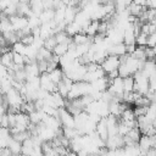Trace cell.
<instances>
[{
  "mask_svg": "<svg viewBox=\"0 0 156 156\" xmlns=\"http://www.w3.org/2000/svg\"><path fill=\"white\" fill-rule=\"evenodd\" d=\"M90 93H91V84L90 83H88L85 80L73 82L66 99L73 100V99H78V98H80L83 95H87V94H90Z\"/></svg>",
  "mask_w": 156,
  "mask_h": 156,
  "instance_id": "6da1fadb",
  "label": "cell"
},
{
  "mask_svg": "<svg viewBox=\"0 0 156 156\" xmlns=\"http://www.w3.org/2000/svg\"><path fill=\"white\" fill-rule=\"evenodd\" d=\"M133 78H134V91H136L141 95H146L147 91L150 90L149 78L141 71H136L133 74Z\"/></svg>",
  "mask_w": 156,
  "mask_h": 156,
  "instance_id": "7a4b0ae2",
  "label": "cell"
},
{
  "mask_svg": "<svg viewBox=\"0 0 156 156\" xmlns=\"http://www.w3.org/2000/svg\"><path fill=\"white\" fill-rule=\"evenodd\" d=\"M5 98H6L7 105L11 106V107H15V108L18 110V111H20L22 104L24 102V99H23L22 94H21L16 88H13V87L5 94Z\"/></svg>",
  "mask_w": 156,
  "mask_h": 156,
  "instance_id": "3957f363",
  "label": "cell"
},
{
  "mask_svg": "<svg viewBox=\"0 0 156 156\" xmlns=\"http://www.w3.org/2000/svg\"><path fill=\"white\" fill-rule=\"evenodd\" d=\"M100 66L105 71L106 74L112 71H116V69H118V66H119V57L115 56V55H107L105 57V60L100 63Z\"/></svg>",
  "mask_w": 156,
  "mask_h": 156,
  "instance_id": "277c9868",
  "label": "cell"
},
{
  "mask_svg": "<svg viewBox=\"0 0 156 156\" xmlns=\"http://www.w3.org/2000/svg\"><path fill=\"white\" fill-rule=\"evenodd\" d=\"M39 78H40V88H41V89L46 90V91H48V93H50V94H52V93L57 91V85H56V84L50 79V77H49V73H48V72L40 73Z\"/></svg>",
  "mask_w": 156,
  "mask_h": 156,
  "instance_id": "5b68a950",
  "label": "cell"
},
{
  "mask_svg": "<svg viewBox=\"0 0 156 156\" xmlns=\"http://www.w3.org/2000/svg\"><path fill=\"white\" fill-rule=\"evenodd\" d=\"M9 18H10L11 26H12V28H13L15 32H20V30L24 29L26 27H28V17L15 15V16H11Z\"/></svg>",
  "mask_w": 156,
  "mask_h": 156,
  "instance_id": "8992f818",
  "label": "cell"
},
{
  "mask_svg": "<svg viewBox=\"0 0 156 156\" xmlns=\"http://www.w3.org/2000/svg\"><path fill=\"white\" fill-rule=\"evenodd\" d=\"M141 72L149 79L152 77H156V60H145L144 66L141 68Z\"/></svg>",
  "mask_w": 156,
  "mask_h": 156,
  "instance_id": "52a82bcc",
  "label": "cell"
},
{
  "mask_svg": "<svg viewBox=\"0 0 156 156\" xmlns=\"http://www.w3.org/2000/svg\"><path fill=\"white\" fill-rule=\"evenodd\" d=\"M107 55H115V56H123L127 54L126 50V44L124 43H117V44H111L107 48Z\"/></svg>",
  "mask_w": 156,
  "mask_h": 156,
  "instance_id": "ba28073f",
  "label": "cell"
},
{
  "mask_svg": "<svg viewBox=\"0 0 156 156\" xmlns=\"http://www.w3.org/2000/svg\"><path fill=\"white\" fill-rule=\"evenodd\" d=\"M95 132L98 133V135H99L102 140H106V139H107L108 132H107V123H106V118H105V117H101L100 121L96 123Z\"/></svg>",
  "mask_w": 156,
  "mask_h": 156,
  "instance_id": "9c48e42d",
  "label": "cell"
},
{
  "mask_svg": "<svg viewBox=\"0 0 156 156\" xmlns=\"http://www.w3.org/2000/svg\"><path fill=\"white\" fill-rule=\"evenodd\" d=\"M12 58H13V52H12V50H10V51L0 55V63L2 66H5L7 69H12V67H13V60Z\"/></svg>",
  "mask_w": 156,
  "mask_h": 156,
  "instance_id": "30bf717a",
  "label": "cell"
},
{
  "mask_svg": "<svg viewBox=\"0 0 156 156\" xmlns=\"http://www.w3.org/2000/svg\"><path fill=\"white\" fill-rule=\"evenodd\" d=\"M11 132L10 128H4L0 127V149L2 147H7V144L11 140Z\"/></svg>",
  "mask_w": 156,
  "mask_h": 156,
  "instance_id": "8fae6325",
  "label": "cell"
},
{
  "mask_svg": "<svg viewBox=\"0 0 156 156\" xmlns=\"http://www.w3.org/2000/svg\"><path fill=\"white\" fill-rule=\"evenodd\" d=\"M78 11H79V9L77 6H72V5L66 6V10H65V23L66 24L72 23L74 21V17H76Z\"/></svg>",
  "mask_w": 156,
  "mask_h": 156,
  "instance_id": "7c38bea8",
  "label": "cell"
},
{
  "mask_svg": "<svg viewBox=\"0 0 156 156\" xmlns=\"http://www.w3.org/2000/svg\"><path fill=\"white\" fill-rule=\"evenodd\" d=\"M7 149L10 150L12 156H17V155L22 154V143L16 140V139H13V138H11L10 143L7 144Z\"/></svg>",
  "mask_w": 156,
  "mask_h": 156,
  "instance_id": "4fadbf2b",
  "label": "cell"
},
{
  "mask_svg": "<svg viewBox=\"0 0 156 156\" xmlns=\"http://www.w3.org/2000/svg\"><path fill=\"white\" fill-rule=\"evenodd\" d=\"M72 41L76 45H79V44H84V43H88V41H93V37H89L85 33L79 32V33H77L72 37Z\"/></svg>",
  "mask_w": 156,
  "mask_h": 156,
  "instance_id": "5bb4252c",
  "label": "cell"
},
{
  "mask_svg": "<svg viewBox=\"0 0 156 156\" xmlns=\"http://www.w3.org/2000/svg\"><path fill=\"white\" fill-rule=\"evenodd\" d=\"M49 77H50V79L57 85V84L62 80V78L65 77V73H63V71H62L61 67H57V68H55L54 71L49 72Z\"/></svg>",
  "mask_w": 156,
  "mask_h": 156,
  "instance_id": "9a60e30c",
  "label": "cell"
},
{
  "mask_svg": "<svg viewBox=\"0 0 156 156\" xmlns=\"http://www.w3.org/2000/svg\"><path fill=\"white\" fill-rule=\"evenodd\" d=\"M54 15H55L54 10H43L41 13L38 16L39 21H40V24L41 23H48V22L52 21L54 20Z\"/></svg>",
  "mask_w": 156,
  "mask_h": 156,
  "instance_id": "2e32d148",
  "label": "cell"
},
{
  "mask_svg": "<svg viewBox=\"0 0 156 156\" xmlns=\"http://www.w3.org/2000/svg\"><path fill=\"white\" fill-rule=\"evenodd\" d=\"M144 9H146V7H143V6H140V5H136V4H134L133 1H132V2L129 4V6L127 7L129 15H132V16H134V17H139V16L141 15V12L144 11Z\"/></svg>",
  "mask_w": 156,
  "mask_h": 156,
  "instance_id": "e0dca14e",
  "label": "cell"
},
{
  "mask_svg": "<svg viewBox=\"0 0 156 156\" xmlns=\"http://www.w3.org/2000/svg\"><path fill=\"white\" fill-rule=\"evenodd\" d=\"M69 43H71V41H69ZM69 43H60V44H56V46H55L54 50H52V54L57 55L58 57L63 56V55L68 51V45H69Z\"/></svg>",
  "mask_w": 156,
  "mask_h": 156,
  "instance_id": "ac0fdd59",
  "label": "cell"
},
{
  "mask_svg": "<svg viewBox=\"0 0 156 156\" xmlns=\"http://www.w3.org/2000/svg\"><path fill=\"white\" fill-rule=\"evenodd\" d=\"M99 22L100 21H96V20H91L90 23L88 24L87 29H85V34L89 35V37H94L96 33H98V28H99Z\"/></svg>",
  "mask_w": 156,
  "mask_h": 156,
  "instance_id": "d6986e66",
  "label": "cell"
},
{
  "mask_svg": "<svg viewBox=\"0 0 156 156\" xmlns=\"http://www.w3.org/2000/svg\"><path fill=\"white\" fill-rule=\"evenodd\" d=\"M82 30V28L76 23V22H72V23H68V24H66V28H65V32L72 38L74 34H77V33H79Z\"/></svg>",
  "mask_w": 156,
  "mask_h": 156,
  "instance_id": "ffe728a7",
  "label": "cell"
},
{
  "mask_svg": "<svg viewBox=\"0 0 156 156\" xmlns=\"http://www.w3.org/2000/svg\"><path fill=\"white\" fill-rule=\"evenodd\" d=\"M123 89L127 93L134 91V78H133V76H128V77L123 78Z\"/></svg>",
  "mask_w": 156,
  "mask_h": 156,
  "instance_id": "44dd1931",
  "label": "cell"
},
{
  "mask_svg": "<svg viewBox=\"0 0 156 156\" xmlns=\"http://www.w3.org/2000/svg\"><path fill=\"white\" fill-rule=\"evenodd\" d=\"M26 48H27V45H24V44H23L22 41H20V40L11 45V50H12L13 52H18V54H21V55H23V56H24V52H26Z\"/></svg>",
  "mask_w": 156,
  "mask_h": 156,
  "instance_id": "7402d4cb",
  "label": "cell"
},
{
  "mask_svg": "<svg viewBox=\"0 0 156 156\" xmlns=\"http://www.w3.org/2000/svg\"><path fill=\"white\" fill-rule=\"evenodd\" d=\"M56 44H57V43H56V39H55V35H51V37L44 39V45H43V46H44L45 49L52 51L54 48L56 46Z\"/></svg>",
  "mask_w": 156,
  "mask_h": 156,
  "instance_id": "603a6c76",
  "label": "cell"
},
{
  "mask_svg": "<svg viewBox=\"0 0 156 156\" xmlns=\"http://www.w3.org/2000/svg\"><path fill=\"white\" fill-rule=\"evenodd\" d=\"M146 40H147V34L140 32L135 38V44L136 45H141V46H146Z\"/></svg>",
  "mask_w": 156,
  "mask_h": 156,
  "instance_id": "cb8c5ba5",
  "label": "cell"
},
{
  "mask_svg": "<svg viewBox=\"0 0 156 156\" xmlns=\"http://www.w3.org/2000/svg\"><path fill=\"white\" fill-rule=\"evenodd\" d=\"M146 46H149V48H155L156 46V32H154V33L147 35Z\"/></svg>",
  "mask_w": 156,
  "mask_h": 156,
  "instance_id": "d4e9b609",
  "label": "cell"
},
{
  "mask_svg": "<svg viewBox=\"0 0 156 156\" xmlns=\"http://www.w3.org/2000/svg\"><path fill=\"white\" fill-rule=\"evenodd\" d=\"M20 41H22L24 45H32V44H33V41H34V37H33V34L23 35V37L20 39Z\"/></svg>",
  "mask_w": 156,
  "mask_h": 156,
  "instance_id": "484cf974",
  "label": "cell"
},
{
  "mask_svg": "<svg viewBox=\"0 0 156 156\" xmlns=\"http://www.w3.org/2000/svg\"><path fill=\"white\" fill-rule=\"evenodd\" d=\"M0 123H1V127H4V128H10V121H9V115H7V112L0 117Z\"/></svg>",
  "mask_w": 156,
  "mask_h": 156,
  "instance_id": "4316f807",
  "label": "cell"
},
{
  "mask_svg": "<svg viewBox=\"0 0 156 156\" xmlns=\"http://www.w3.org/2000/svg\"><path fill=\"white\" fill-rule=\"evenodd\" d=\"M145 7L151 9V10H156V0H146Z\"/></svg>",
  "mask_w": 156,
  "mask_h": 156,
  "instance_id": "83f0119b",
  "label": "cell"
},
{
  "mask_svg": "<svg viewBox=\"0 0 156 156\" xmlns=\"http://www.w3.org/2000/svg\"><path fill=\"white\" fill-rule=\"evenodd\" d=\"M133 2L136 4V5H140V6H143V7H145L146 0H133Z\"/></svg>",
  "mask_w": 156,
  "mask_h": 156,
  "instance_id": "f1b7e54d",
  "label": "cell"
},
{
  "mask_svg": "<svg viewBox=\"0 0 156 156\" xmlns=\"http://www.w3.org/2000/svg\"><path fill=\"white\" fill-rule=\"evenodd\" d=\"M82 1H83V0H71V4H69V5H72V6H78Z\"/></svg>",
  "mask_w": 156,
  "mask_h": 156,
  "instance_id": "f546056e",
  "label": "cell"
},
{
  "mask_svg": "<svg viewBox=\"0 0 156 156\" xmlns=\"http://www.w3.org/2000/svg\"><path fill=\"white\" fill-rule=\"evenodd\" d=\"M60 2H61V4H63L65 6H68V5L71 4V0H60Z\"/></svg>",
  "mask_w": 156,
  "mask_h": 156,
  "instance_id": "4dcf8cb0",
  "label": "cell"
},
{
  "mask_svg": "<svg viewBox=\"0 0 156 156\" xmlns=\"http://www.w3.org/2000/svg\"><path fill=\"white\" fill-rule=\"evenodd\" d=\"M68 156H78V155H77V152H74V151H69V152H68Z\"/></svg>",
  "mask_w": 156,
  "mask_h": 156,
  "instance_id": "1f68e13d",
  "label": "cell"
},
{
  "mask_svg": "<svg viewBox=\"0 0 156 156\" xmlns=\"http://www.w3.org/2000/svg\"><path fill=\"white\" fill-rule=\"evenodd\" d=\"M0 127H1V123H0Z\"/></svg>",
  "mask_w": 156,
  "mask_h": 156,
  "instance_id": "d6a6232c",
  "label": "cell"
},
{
  "mask_svg": "<svg viewBox=\"0 0 156 156\" xmlns=\"http://www.w3.org/2000/svg\"><path fill=\"white\" fill-rule=\"evenodd\" d=\"M0 156H1V155H0Z\"/></svg>",
  "mask_w": 156,
  "mask_h": 156,
  "instance_id": "836d02e7",
  "label": "cell"
}]
</instances>
